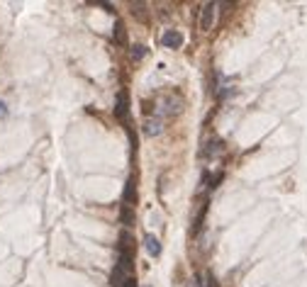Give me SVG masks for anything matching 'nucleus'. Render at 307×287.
Segmentation results:
<instances>
[{
  "label": "nucleus",
  "mask_w": 307,
  "mask_h": 287,
  "mask_svg": "<svg viewBox=\"0 0 307 287\" xmlns=\"http://www.w3.org/2000/svg\"><path fill=\"white\" fill-rule=\"evenodd\" d=\"M146 54H149V49H146L144 44H134V46H132V59H137V61H141V59H144Z\"/></svg>",
  "instance_id": "obj_10"
},
{
  "label": "nucleus",
  "mask_w": 307,
  "mask_h": 287,
  "mask_svg": "<svg viewBox=\"0 0 307 287\" xmlns=\"http://www.w3.org/2000/svg\"><path fill=\"white\" fill-rule=\"evenodd\" d=\"M0 114H5V105L3 102H0Z\"/></svg>",
  "instance_id": "obj_14"
},
{
  "label": "nucleus",
  "mask_w": 307,
  "mask_h": 287,
  "mask_svg": "<svg viewBox=\"0 0 307 287\" xmlns=\"http://www.w3.org/2000/svg\"><path fill=\"white\" fill-rule=\"evenodd\" d=\"M215 10H217L215 3H205L202 5V15H200V29L202 32H210L212 29V25H215Z\"/></svg>",
  "instance_id": "obj_1"
},
{
  "label": "nucleus",
  "mask_w": 307,
  "mask_h": 287,
  "mask_svg": "<svg viewBox=\"0 0 307 287\" xmlns=\"http://www.w3.org/2000/svg\"><path fill=\"white\" fill-rule=\"evenodd\" d=\"M220 151H222V141H217V139L205 144V156H217Z\"/></svg>",
  "instance_id": "obj_9"
},
{
  "label": "nucleus",
  "mask_w": 307,
  "mask_h": 287,
  "mask_svg": "<svg viewBox=\"0 0 307 287\" xmlns=\"http://www.w3.org/2000/svg\"><path fill=\"white\" fill-rule=\"evenodd\" d=\"M161 44L166 46V49H181L183 46V34L178 29H168L164 32V37H161Z\"/></svg>",
  "instance_id": "obj_2"
},
{
  "label": "nucleus",
  "mask_w": 307,
  "mask_h": 287,
  "mask_svg": "<svg viewBox=\"0 0 307 287\" xmlns=\"http://www.w3.org/2000/svg\"><path fill=\"white\" fill-rule=\"evenodd\" d=\"M122 200H125V205L132 207V202L137 200V188H134V178H129L127 180V185H125V195H122Z\"/></svg>",
  "instance_id": "obj_5"
},
{
  "label": "nucleus",
  "mask_w": 307,
  "mask_h": 287,
  "mask_svg": "<svg viewBox=\"0 0 307 287\" xmlns=\"http://www.w3.org/2000/svg\"><path fill=\"white\" fill-rule=\"evenodd\" d=\"M144 132H146L149 137H159V134H161V120H149L146 127H144Z\"/></svg>",
  "instance_id": "obj_7"
},
{
  "label": "nucleus",
  "mask_w": 307,
  "mask_h": 287,
  "mask_svg": "<svg viewBox=\"0 0 307 287\" xmlns=\"http://www.w3.org/2000/svg\"><path fill=\"white\" fill-rule=\"evenodd\" d=\"M115 41H117L120 46H125V44H127V29H125V25H122L120 20L115 22Z\"/></svg>",
  "instance_id": "obj_6"
},
{
  "label": "nucleus",
  "mask_w": 307,
  "mask_h": 287,
  "mask_svg": "<svg viewBox=\"0 0 307 287\" xmlns=\"http://www.w3.org/2000/svg\"><path fill=\"white\" fill-rule=\"evenodd\" d=\"M120 219H122V224H134V212H132V207L129 205H122V212H120Z\"/></svg>",
  "instance_id": "obj_8"
},
{
  "label": "nucleus",
  "mask_w": 307,
  "mask_h": 287,
  "mask_svg": "<svg viewBox=\"0 0 307 287\" xmlns=\"http://www.w3.org/2000/svg\"><path fill=\"white\" fill-rule=\"evenodd\" d=\"M222 178H224L222 173H217V176H215V178L210 180V190H215V188H217V183H220V180H222Z\"/></svg>",
  "instance_id": "obj_12"
},
{
  "label": "nucleus",
  "mask_w": 307,
  "mask_h": 287,
  "mask_svg": "<svg viewBox=\"0 0 307 287\" xmlns=\"http://www.w3.org/2000/svg\"><path fill=\"white\" fill-rule=\"evenodd\" d=\"M144 248L149 251V256H154V258H156V256H161V244H159V239L151 236V234H146V236H144Z\"/></svg>",
  "instance_id": "obj_4"
},
{
  "label": "nucleus",
  "mask_w": 307,
  "mask_h": 287,
  "mask_svg": "<svg viewBox=\"0 0 307 287\" xmlns=\"http://www.w3.org/2000/svg\"><path fill=\"white\" fill-rule=\"evenodd\" d=\"M122 287H137V280H134V277H127V282Z\"/></svg>",
  "instance_id": "obj_13"
},
{
  "label": "nucleus",
  "mask_w": 307,
  "mask_h": 287,
  "mask_svg": "<svg viewBox=\"0 0 307 287\" xmlns=\"http://www.w3.org/2000/svg\"><path fill=\"white\" fill-rule=\"evenodd\" d=\"M200 277H202V287H220V282H217V277H215V275L210 273H202L200 275Z\"/></svg>",
  "instance_id": "obj_11"
},
{
  "label": "nucleus",
  "mask_w": 307,
  "mask_h": 287,
  "mask_svg": "<svg viewBox=\"0 0 307 287\" xmlns=\"http://www.w3.org/2000/svg\"><path fill=\"white\" fill-rule=\"evenodd\" d=\"M115 114H117L120 120H125V122H127V114H129V97H127V93H120V95H117V102H115Z\"/></svg>",
  "instance_id": "obj_3"
}]
</instances>
